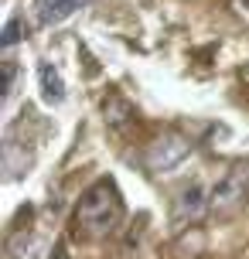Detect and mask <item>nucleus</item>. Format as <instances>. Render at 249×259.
I'll use <instances>...</instances> for the list:
<instances>
[{
	"label": "nucleus",
	"mask_w": 249,
	"mask_h": 259,
	"mask_svg": "<svg viewBox=\"0 0 249 259\" xmlns=\"http://www.w3.org/2000/svg\"><path fill=\"white\" fill-rule=\"evenodd\" d=\"M123 219V201H119L116 184L103 178L96 181L89 191L79 198V208H75V222L82 225V232L89 235H109Z\"/></svg>",
	"instance_id": "obj_1"
},
{
	"label": "nucleus",
	"mask_w": 249,
	"mask_h": 259,
	"mask_svg": "<svg viewBox=\"0 0 249 259\" xmlns=\"http://www.w3.org/2000/svg\"><path fill=\"white\" fill-rule=\"evenodd\" d=\"M246 188H249V164H232V167L215 181V188H212V205L215 208L232 205V201H239V198L246 194Z\"/></svg>",
	"instance_id": "obj_2"
},
{
	"label": "nucleus",
	"mask_w": 249,
	"mask_h": 259,
	"mask_svg": "<svg viewBox=\"0 0 249 259\" xmlns=\"http://www.w3.org/2000/svg\"><path fill=\"white\" fill-rule=\"evenodd\" d=\"M188 150H191V143L184 140V137L168 133V137H160V140L147 150V164H150L154 170H171L188 157Z\"/></svg>",
	"instance_id": "obj_3"
},
{
	"label": "nucleus",
	"mask_w": 249,
	"mask_h": 259,
	"mask_svg": "<svg viewBox=\"0 0 249 259\" xmlns=\"http://www.w3.org/2000/svg\"><path fill=\"white\" fill-rule=\"evenodd\" d=\"M212 205V191H205L201 181H191L178 194V205H174V222H198L205 215V208Z\"/></svg>",
	"instance_id": "obj_4"
},
{
	"label": "nucleus",
	"mask_w": 249,
	"mask_h": 259,
	"mask_svg": "<svg viewBox=\"0 0 249 259\" xmlns=\"http://www.w3.org/2000/svg\"><path fill=\"white\" fill-rule=\"evenodd\" d=\"M89 0H34V17H38L41 27H52V24H62L68 21L72 14L86 7Z\"/></svg>",
	"instance_id": "obj_5"
},
{
	"label": "nucleus",
	"mask_w": 249,
	"mask_h": 259,
	"mask_svg": "<svg viewBox=\"0 0 249 259\" xmlns=\"http://www.w3.org/2000/svg\"><path fill=\"white\" fill-rule=\"evenodd\" d=\"M38 82H41V99H45V103L58 106L65 99V82H62V75H58V68H55L52 62H41Z\"/></svg>",
	"instance_id": "obj_6"
},
{
	"label": "nucleus",
	"mask_w": 249,
	"mask_h": 259,
	"mask_svg": "<svg viewBox=\"0 0 249 259\" xmlns=\"http://www.w3.org/2000/svg\"><path fill=\"white\" fill-rule=\"evenodd\" d=\"M103 113H106V119H109L113 126H119L123 119L130 116V106L123 103L119 96H109V99H106V103H103Z\"/></svg>",
	"instance_id": "obj_7"
},
{
	"label": "nucleus",
	"mask_w": 249,
	"mask_h": 259,
	"mask_svg": "<svg viewBox=\"0 0 249 259\" xmlns=\"http://www.w3.org/2000/svg\"><path fill=\"white\" fill-rule=\"evenodd\" d=\"M14 89H17V62L7 58V62H4V103H11Z\"/></svg>",
	"instance_id": "obj_8"
},
{
	"label": "nucleus",
	"mask_w": 249,
	"mask_h": 259,
	"mask_svg": "<svg viewBox=\"0 0 249 259\" xmlns=\"http://www.w3.org/2000/svg\"><path fill=\"white\" fill-rule=\"evenodd\" d=\"M24 38V24L21 21H7V27H4V48H11L14 41Z\"/></svg>",
	"instance_id": "obj_9"
},
{
	"label": "nucleus",
	"mask_w": 249,
	"mask_h": 259,
	"mask_svg": "<svg viewBox=\"0 0 249 259\" xmlns=\"http://www.w3.org/2000/svg\"><path fill=\"white\" fill-rule=\"evenodd\" d=\"M236 4V11H242V14H249V0H232Z\"/></svg>",
	"instance_id": "obj_10"
},
{
	"label": "nucleus",
	"mask_w": 249,
	"mask_h": 259,
	"mask_svg": "<svg viewBox=\"0 0 249 259\" xmlns=\"http://www.w3.org/2000/svg\"><path fill=\"white\" fill-rule=\"evenodd\" d=\"M52 259H68V252H65V249H62V246H58V249H55V252H52Z\"/></svg>",
	"instance_id": "obj_11"
}]
</instances>
